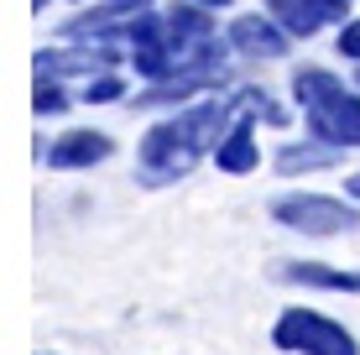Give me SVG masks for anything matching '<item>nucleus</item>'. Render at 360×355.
<instances>
[{
  "label": "nucleus",
  "mask_w": 360,
  "mask_h": 355,
  "mask_svg": "<svg viewBox=\"0 0 360 355\" xmlns=\"http://www.w3.org/2000/svg\"><path fill=\"white\" fill-rule=\"evenodd\" d=\"M214 126H219V110L214 105L193 110V115H183V120L157 126L152 136H146V167H152V173H183V167L209 146V131H214Z\"/></svg>",
  "instance_id": "nucleus-1"
},
{
  "label": "nucleus",
  "mask_w": 360,
  "mask_h": 355,
  "mask_svg": "<svg viewBox=\"0 0 360 355\" xmlns=\"http://www.w3.org/2000/svg\"><path fill=\"white\" fill-rule=\"evenodd\" d=\"M297 100L308 105V120H314L319 136L360 141V105L329 79V73H297Z\"/></svg>",
  "instance_id": "nucleus-2"
},
{
  "label": "nucleus",
  "mask_w": 360,
  "mask_h": 355,
  "mask_svg": "<svg viewBox=\"0 0 360 355\" xmlns=\"http://www.w3.org/2000/svg\"><path fill=\"white\" fill-rule=\"evenodd\" d=\"M277 345L303 350V355H355V340L345 335L340 324L319 319V314H303V309L277 324Z\"/></svg>",
  "instance_id": "nucleus-3"
},
{
  "label": "nucleus",
  "mask_w": 360,
  "mask_h": 355,
  "mask_svg": "<svg viewBox=\"0 0 360 355\" xmlns=\"http://www.w3.org/2000/svg\"><path fill=\"white\" fill-rule=\"evenodd\" d=\"M271 214H277L282 225H292V230H308V235H334V230H345L355 219L345 204L314 199V193H303V199H277V209H271Z\"/></svg>",
  "instance_id": "nucleus-4"
},
{
  "label": "nucleus",
  "mask_w": 360,
  "mask_h": 355,
  "mask_svg": "<svg viewBox=\"0 0 360 355\" xmlns=\"http://www.w3.org/2000/svg\"><path fill=\"white\" fill-rule=\"evenodd\" d=\"M105 152H110V141L99 131H73L68 141L53 146V167H84V162H99Z\"/></svg>",
  "instance_id": "nucleus-5"
},
{
  "label": "nucleus",
  "mask_w": 360,
  "mask_h": 355,
  "mask_svg": "<svg viewBox=\"0 0 360 355\" xmlns=\"http://www.w3.org/2000/svg\"><path fill=\"white\" fill-rule=\"evenodd\" d=\"M288 283H314V288H340V292H355L360 277L355 272H329V266H282Z\"/></svg>",
  "instance_id": "nucleus-6"
},
{
  "label": "nucleus",
  "mask_w": 360,
  "mask_h": 355,
  "mask_svg": "<svg viewBox=\"0 0 360 355\" xmlns=\"http://www.w3.org/2000/svg\"><path fill=\"white\" fill-rule=\"evenodd\" d=\"M271 11H277V16L288 21L292 32H303V37L314 32L319 21H324V11H319V0H271Z\"/></svg>",
  "instance_id": "nucleus-7"
},
{
  "label": "nucleus",
  "mask_w": 360,
  "mask_h": 355,
  "mask_svg": "<svg viewBox=\"0 0 360 355\" xmlns=\"http://www.w3.org/2000/svg\"><path fill=\"white\" fill-rule=\"evenodd\" d=\"M235 42L245 47V53H282V37L266 27V21H235Z\"/></svg>",
  "instance_id": "nucleus-8"
},
{
  "label": "nucleus",
  "mask_w": 360,
  "mask_h": 355,
  "mask_svg": "<svg viewBox=\"0 0 360 355\" xmlns=\"http://www.w3.org/2000/svg\"><path fill=\"white\" fill-rule=\"evenodd\" d=\"M256 162V146H251V131H235V136L219 146V167H230V173H245V167Z\"/></svg>",
  "instance_id": "nucleus-9"
},
{
  "label": "nucleus",
  "mask_w": 360,
  "mask_h": 355,
  "mask_svg": "<svg viewBox=\"0 0 360 355\" xmlns=\"http://www.w3.org/2000/svg\"><path fill=\"white\" fill-rule=\"evenodd\" d=\"M37 110H63V94L58 89H37Z\"/></svg>",
  "instance_id": "nucleus-10"
},
{
  "label": "nucleus",
  "mask_w": 360,
  "mask_h": 355,
  "mask_svg": "<svg viewBox=\"0 0 360 355\" xmlns=\"http://www.w3.org/2000/svg\"><path fill=\"white\" fill-rule=\"evenodd\" d=\"M115 94H120V84L105 79V84H94V89H89V100H115Z\"/></svg>",
  "instance_id": "nucleus-11"
},
{
  "label": "nucleus",
  "mask_w": 360,
  "mask_h": 355,
  "mask_svg": "<svg viewBox=\"0 0 360 355\" xmlns=\"http://www.w3.org/2000/svg\"><path fill=\"white\" fill-rule=\"evenodd\" d=\"M340 47H345V53H355V58H360V27H350V32H345V42H340Z\"/></svg>",
  "instance_id": "nucleus-12"
},
{
  "label": "nucleus",
  "mask_w": 360,
  "mask_h": 355,
  "mask_svg": "<svg viewBox=\"0 0 360 355\" xmlns=\"http://www.w3.org/2000/svg\"><path fill=\"white\" fill-rule=\"evenodd\" d=\"M345 6H350V0H319V11H324V16H340Z\"/></svg>",
  "instance_id": "nucleus-13"
},
{
  "label": "nucleus",
  "mask_w": 360,
  "mask_h": 355,
  "mask_svg": "<svg viewBox=\"0 0 360 355\" xmlns=\"http://www.w3.org/2000/svg\"><path fill=\"white\" fill-rule=\"evenodd\" d=\"M350 193H360V173H355V178H350Z\"/></svg>",
  "instance_id": "nucleus-14"
},
{
  "label": "nucleus",
  "mask_w": 360,
  "mask_h": 355,
  "mask_svg": "<svg viewBox=\"0 0 360 355\" xmlns=\"http://www.w3.org/2000/svg\"><path fill=\"white\" fill-rule=\"evenodd\" d=\"M209 6H225V0H209Z\"/></svg>",
  "instance_id": "nucleus-15"
}]
</instances>
